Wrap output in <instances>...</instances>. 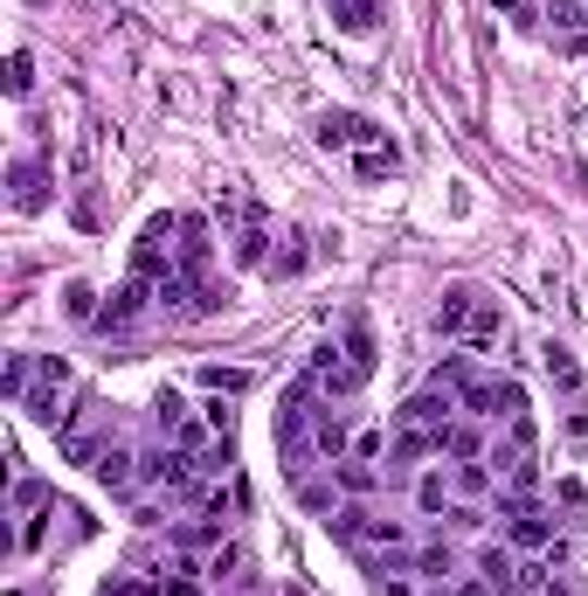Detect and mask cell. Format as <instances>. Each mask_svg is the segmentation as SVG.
Wrapping results in <instances>:
<instances>
[{"instance_id":"1","label":"cell","mask_w":588,"mask_h":596,"mask_svg":"<svg viewBox=\"0 0 588 596\" xmlns=\"http://www.w3.org/2000/svg\"><path fill=\"white\" fill-rule=\"evenodd\" d=\"M70 388H77V368H70L63 353H42V361H35V388H28L22 409L35 423H49V431H63V423H70V409H63Z\"/></svg>"},{"instance_id":"2","label":"cell","mask_w":588,"mask_h":596,"mask_svg":"<svg viewBox=\"0 0 588 596\" xmlns=\"http://www.w3.org/2000/svg\"><path fill=\"white\" fill-rule=\"evenodd\" d=\"M458 388H423V396H409L402 409H395V431H450V423H458Z\"/></svg>"},{"instance_id":"3","label":"cell","mask_w":588,"mask_h":596,"mask_svg":"<svg viewBox=\"0 0 588 596\" xmlns=\"http://www.w3.org/2000/svg\"><path fill=\"white\" fill-rule=\"evenodd\" d=\"M458 402H464V417H478V423H512L526 409L520 382H464Z\"/></svg>"},{"instance_id":"4","label":"cell","mask_w":588,"mask_h":596,"mask_svg":"<svg viewBox=\"0 0 588 596\" xmlns=\"http://www.w3.org/2000/svg\"><path fill=\"white\" fill-rule=\"evenodd\" d=\"M153 298H160V291H153V285H146V277H125V285H118V291H111V298H104V312H98V326H104V333H132V326H139V320H146V306H153Z\"/></svg>"},{"instance_id":"5","label":"cell","mask_w":588,"mask_h":596,"mask_svg":"<svg viewBox=\"0 0 588 596\" xmlns=\"http://www.w3.org/2000/svg\"><path fill=\"white\" fill-rule=\"evenodd\" d=\"M499 513H505V542L512 548H526V555L554 548V520L540 513V499H520V507H499Z\"/></svg>"},{"instance_id":"6","label":"cell","mask_w":588,"mask_h":596,"mask_svg":"<svg viewBox=\"0 0 588 596\" xmlns=\"http://www.w3.org/2000/svg\"><path fill=\"white\" fill-rule=\"evenodd\" d=\"M90 472H98V486H104V493H118V499H132V493H139V458H132L125 444H104Z\"/></svg>"},{"instance_id":"7","label":"cell","mask_w":588,"mask_h":596,"mask_svg":"<svg viewBox=\"0 0 588 596\" xmlns=\"http://www.w3.org/2000/svg\"><path fill=\"white\" fill-rule=\"evenodd\" d=\"M312 444H318V458L339 464L353 451V431H347V409H333V402H318V417H312Z\"/></svg>"},{"instance_id":"8","label":"cell","mask_w":588,"mask_h":596,"mask_svg":"<svg viewBox=\"0 0 588 596\" xmlns=\"http://www.w3.org/2000/svg\"><path fill=\"white\" fill-rule=\"evenodd\" d=\"M318 139H326V146H381L388 133H381V125H367L360 111H333V119L318 125Z\"/></svg>"},{"instance_id":"9","label":"cell","mask_w":588,"mask_h":596,"mask_svg":"<svg viewBox=\"0 0 588 596\" xmlns=\"http://www.w3.org/2000/svg\"><path fill=\"white\" fill-rule=\"evenodd\" d=\"M201 575H208V583H215V589H229V583H250V555H242L236 542H222V548H208Z\"/></svg>"},{"instance_id":"10","label":"cell","mask_w":588,"mask_h":596,"mask_svg":"<svg viewBox=\"0 0 588 596\" xmlns=\"http://www.w3.org/2000/svg\"><path fill=\"white\" fill-rule=\"evenodd\" d=\"M450 486H458V499H499V472H491V458H471L450 464Z\"/></svg>"},{"instance_id":"11","label":"cell","mask_w":588,"mask_h":596,"mask_svg":"<svg viewBox=\"0 0 588 596\" xmlns=\"http://www.w3.org/2000/svg\"><path fill=\"white\" fill-rule=\"evenodd\" d=\"M415 507H423V513H436V520L458 507V486H450V472H443V464H429V472L415 479Z\"/></svg>"},{"instance_id":"12","label":"cell","mask_w":588,"mask_h":596,"mask_svg":"<svg viewBox=\"0 0 588 596\" xmlns=\"http://www.w3.org/2000/svg\"><path fill=\"white\" fill-rule=\"evenodd\" d=\"M471 306H478V291H471V285H450V291H443V306H436V333H443V340H464Z\"/></svg>"},{"instance_id":"13","label":"cell","mask_w":588,"mask_h":596,"mask_svg":"<svg viewBox=\"0 0 588 596\" xmlns=\"http://www.w3.org/2000/svg\"><path fill=\"white\" fill-rule=\"evenodd\" d=\"M14 209H22V215H35V209H42V201H49V174H42V166H35V160H14Z\"/></svg>"},{"instance_id":"14","label":"cell","mask_w":588,"mask_h":596,"mask_svg":"<svg viewBox=\"0 0 588 596\" xmlns=\"http://www.w3.org/2000/svg\"><path fill=\"white\" fill-rule=\"evenodd\" d=\"M326 472H333V486L347 493V499H367L374 486H381V472H374L367 458H339V464H326Z\"/></svg>"},{"instance_id":"15","label":"cell","mask_w":588,"mask_h":596,"mask_svg":"<svg viewBox=\"0 0 588 596\" xmlns=\"http://www.w3.org/2000/svg\"><path fill=\"white\" fill-rule=\"evenodd\" d=\"M540 368H547V382H554L561 396H581V368H575V353H567L561 340H547V347H540Z\"/></svg>"},{"instance_id":"16","label":"cell","mask_w":588,"mask_h":596,"mask_svg":"<svg viewBox=\"0 0 588 596\" xmlns=\"http://www.w3.org/2000/svg\"><path fill=\"white\" fill-rule=\"evenodd\" d=\"M443 458H458V464L485 458V431H478V417H458V423L443 431Z\"/></svg>"},{"instance_id":"17","label":"cell","mask_w":588,"mask_h":596,"mask_svg":"<svg viewBox=\"0 0 588 596\" xmlns=\"http://www.w3.org/2000/svg\"><path fill=\"white\" fill-rule=\"evenodd\" d=\"M464 340H471V347H491V340H505V312L491 306V298H478V306H471V320H464Z\"/></svg>"},{"instance_id":"18","label":"cell","mask_w":588,"mask_h":596,"mask_svg":"<svg viewBox=\"0 0 588 596\" xmlns=\"http://www.w3.org/2000/svg\"><path fill=\"white\" fill-rule=\"evenodd\" d=\"M395 166H402V153H395L388 139H381V146H360V153H353V174H360V181H388Z\"/></svg>"},{"instance_id":"19","label":"cell","mask_w":588,"mask_h":596,"mask_svg":"<svg viewBox=\"0 0 588 596\" xmlns=\"http://www.w3.org/2000/svg\"><path fill=\"white\" fill-rule=\"evenodd\" d=\"M250 368H215V361H208L201 368V388H208V396H250Z\"/></svg>"},{"instance_id":"20","label":"cell","mask_w":588,"mask_h":596,"mask_svg":"<svg viewBox=\"0 0 588 596\" xmlns=\"http://www.w3.org/2000/svg\"><path fill=\"white\" fill-rule=\"evenodd\" d=\"M236 264H271V229H263V215L257 222H242V236H236Z\"/></svg>"},{"instance_id":"21","label":"cell","mask_w":588,"mask_h":596,"mask_svg":"<svg viewBox=\"0 0 588 596\" xmlns=\"http://www.w3.org/2000/svg\"><path fill=\"white\" fill-rule=\"evenodd\" d=\"M478 575H485V583L505 596V589H512V575H520V562H512V548H499V542H491V548L478 555Z\"/></svg>"},{"instance_id":"22","label":"cell","mask_w":588,"mask_h":596,"mask_svg":"<svg viewBox=\"0 0 588 596\" xmlns=\"http://www.w3.org/2000/svg\"><path fill=\"white\" fill-rule=\"evenodd\" d=\"M415 575H429L436 589H443V583H458V555L436 542V548H423V555H415Z\"/></svg>"},{"instance_id":"23","label":"cell","mask_w":588,"mask_h":596,"mask_svg":"<svg viewBox=\"0 0 588 596\" xmlns=\"http://www.w3.org/2000/svg\"><path fill=\"white\" fill-rule=\"evenodd\" d=\"M63 312H70V320H90V326H98L104 306H98V291H90L84 277H70V285H63Z\"/></svg>"},{"instance_id":"24","label":"cell","mask_w":588,"mask_h":596,"mask_svg":"<svg viewBox=\"0 0 588 596\" xmlns=\"http://www.w3.org/2000/svg\"><path fill=\"white\" fill-rule=\"evenodd\" d=\"M195 464H201V479H222V472L236 464V444H229V437H208L201 451H195Z\"/></svg>"},{"instance_id":"25","label":"cell","mask_w":588,"mask_h":596,"mask_svg":"<svg viewBox=\"0 0 588 596\" xmlns=\"http://www.w3.org/2000/svg\"><path fill=\"white\" fill-rule=\"evenodd\" d=\"M347 458H367V464H381L388 458V431H381V423H360V431H353V451Z\"/></svg>"},{"instance_id":"26","label":"cell","mask_w":588,"mask_h":596,"mask_svg":"<svg viewBox=\"0 0 588 596\" xmlns=\"http://www.w3.org/2000/svg\"><path fill=\"white\" fill-rule=\"evenodd\" d=\"M28 388H35V361H28V353H8V402L22 409Z\"/></svg>"},{"instance_id":"27","label":"cell","mask_w":588,"mask_h":596,"mask_svg":"<svg viewBox=\"0 0 588 596\" xmlns=\"http://www.w3.org/2000/svg\"><path fill=\"white\" fill-rule=\"evenodd\" d=\"M28 90H35V55L14 49V55H8V98H28Z\"/></svg>"},{"instance_id":"28","label":"cell","mask_w":588,"mask_h":596,"mask_svg":"<svg viewBox=\"0 0 588 596\" xmlns=\"http://www.w3.org/2000/svg\"><path fill=\"white\" fill-rule=\"evenodd\" d=\"M360 542H367V548H402V542H409V527H402V520H381V513H374Z\"/></svg>"},{"instance_id":"29","label":"cell","mask_w":588,"mask_h":596,"mask_svg":"<svg viewBox=\"0 0 588 596\" xmlns=\"http://www.w3.org/2000/svg\"><path fill=\"white\" fill-rule=\"evenodd\" d=\"M201 423H208L215 437H229V431H236V396H215V402L201 409Z\"/></svg>"},{"instance_id":"30","label":"cell","mask_w":588,"mask_h":596,"mask_svg":"<svg viewBox=\"0 0 588 596\" xmlns=\"http://www.w3.org/2000/svg\"><path fill=\"white\" fill-rule=\"evenodd\" d=\"M42 499H49V493H42V479H22V486H14V513H22V520H28V513H42Z\"/></svg>"},{"instance_id":"31","label":"cell","mask_w":588,"mask_h":596,"mask_svg":"<svg viewBox=\"0 0 588 596\" xmlns=\"http://www.w3.org/2000/svg\"><path fill=\"white\" fill-rule=\"evenodd\" d=\"M443 520H450V527H458V534H478V527H485V513L471 507V499H458V507H450Z\"/></svg>"},{"instance_id":"32","label":"cell","mask_w":588,"mask_h":596,"mask_svg":"<svg viewBox=\"0 0 588 596\" xmlns=\"http://www.w3.org/2000/svg\"><path fill=\"white\" fill-rule=\"evenodd\" d=\"M339 14H347V28H374V0H333Z\"/></svg>"},{"instance_id":"33","label":"cell","mask_w":588,"mask_h":596,"mask_svg":"<svg viewBox=\"0 0 588 596\" xmlns=\"http://www.w3.org/2000/svg\"><path fill=\"white\" fill-rule=\"evenodd\" d=\"M49 520H55V513H28V520H22V548H28V555H35V548H42V534H49Z\"/></svg>"},{"instance_id":"34","label":"cell","mask_w":588,"mask_h":596,"mask_svg":"<svg viewBox=\"0 0 588 596\" xmlns=\"http://www.w3.org/2000/svg\"><path fill=\"white\" fill-rule=\"evenodd\" d=\"M450 596H499V589H491L485 575H458V589H450Z\"/></svg>"},{"instance_id":"35","label":"cell","mask_w":588,"mask_h":596,"mask_svg":"<svg viewBox=\"0 0 588 596\" xmlns=\"http://www.w3.org/2000/svg\"><path fill=\"white\" fill-rule=\"evenodd\" d=\"M540 596H588V589H581V583H567V575H547V589H540Z\"/></svg>"},{"instance_id":"36","label":"cell","mask_w":588,"mask_h":596,"mask_svg":"<svg viewBox=\"0 0 588 596\" xmlns=\"http://www.w3.org/2000/svg\"><path fill=\"white\" fill-rule=\"evenodd\" d=\"M491 8H505V14H520V22H534V8H526V0H491Z\"/></svg>"},{"instance_id":"37","label":"cell","mask_w":588,"mask_h":596,"mask_svg":"<svg viewBox=\"0 0 588 596\" xmlns=\"http://www.w3.org/2000/svg\"><path fill=\"white\" fill-rule=\"evenodd\" d=\"M436 596H443V589H436Z\"/></svg>"}]
</instances>
